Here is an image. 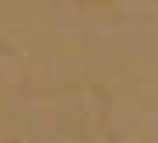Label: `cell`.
Masks as SVG:
<instances>
[{"mask_svg":"<svg viewBox=\"0 0 158 143\" xmlns=\"http://www.w3.org/2000/svg\"><path fill=\"white\" fill-rule=\"evenodd\" d=\"M0 66H4V49H0Z\"/></svg>","mask_w":158,"mask_h":143,"instance_id":"1","label":"cell"}]
</instances>
